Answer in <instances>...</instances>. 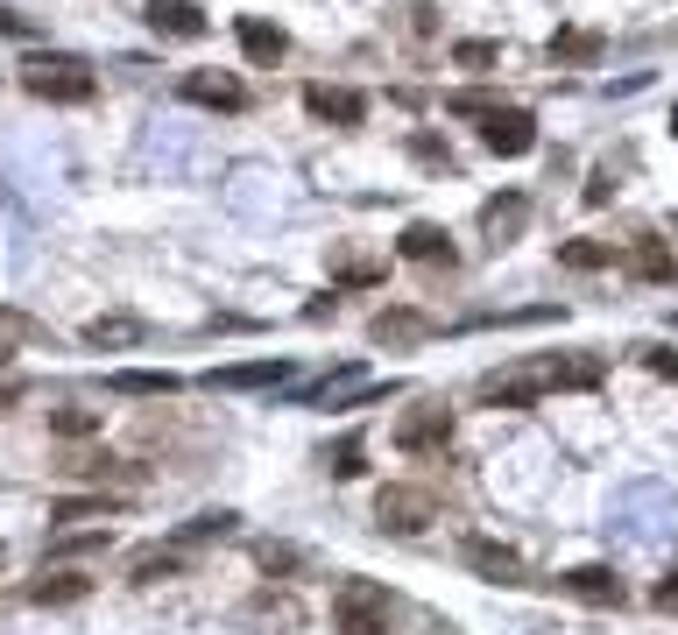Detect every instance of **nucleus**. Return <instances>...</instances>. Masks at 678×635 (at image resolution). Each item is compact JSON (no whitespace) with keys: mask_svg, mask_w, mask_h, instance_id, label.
<instances>
[{"mask_svg":"<svg viewBox=\"0 0 678 635\" xmlns=\"http://www.w3.org/2000/svg\"><path fill=\"white\" fill-rule=\"evenodd\" d=\"M600 368L594 360H566V354H530L516 360V368H502L480 381V402H495V410H530V402H545L558 389H573V381H594Z\"/></svg>","mask_w":678,"mask_h":635,"instance_id":"obj_1","label":"nucleus"},{"mask_svg":"<svg viewBox=\"0 0 678 635\" xmlns=\"http://www.w3.org/2000/svg\"><path fill=\"white\" fill-rule=\"evenodd\" d=\"M480 134H488V148H502V156H523V148L537 142V121L523 106H502V113H488V127H480Z\"/></svg>","mask_w":678,"mask_h":635,"instance_id":"obj_8","label":"nucleus"},{"mask_svg":"<svg viewBox=\"0 0 678 635\" xmlns=\"http://www.w3.org/2000/svg\"><path fill=\"white\" fill-rule=\"evenodd\" d=\"M474 557V572L480 580H523V565H516V551L509 544H495V536H467V544H459Z\"/></svg>","mask_w":678,"mask_h":635,"instance_id":"obj_10","label":"nucleus"},{"mask_svg":"<svg viewBox=\"0 0 678 635\" xmlns=\"http://www.w3.org/2000/svg\"><path fill=\"white\" fill-rule=\"evenodd\" d=\"M304 106H312L318 121H340V127L361 121V92H346V85H304Z\"/></svg>","mask_w":678,"mask_h":635,"instance_id":"obj_11","label":"nucleus"},{"mask_svg":"<svg viewBox=\"0 0 678 635\" xmlns=\"http://www.w3.org/2000/svg\"><path fill=\"white\" fill-rule=\"evenodd\" d=\"M191 106H220V113H241L247 106V92H241V79H226V71H191V79L178 85Z\"/></svg>","mask_w":678,"mask_h":635,"instance_id":"obj_7","label":"nucleus"},{"mask_svg":"<svg viewBox=\"0 0 678 635\" xmlns=\"http://www.w3.org/2000/svg\"><path fill=\"white\" fill-rule=\"evenodd\" d=\"M22 85L36 92V100H64V106H85V100H92V71H79V64H43V57L22 71Z\"/></svg>","mask_w":678,"mask_h":635,"instance_id":"obj_3","label":"nucleus"},{"mask_svg":"<svg viewBox=\"0 0 678 635\" xmlns=\"http://www.w3.org/2000/svg\"><path fill=\"white\" fill-rule=\"evenodd\" d=\"M149 29L163 35H205V14L191 0H149Z\"/></svg>","mask_w":678,"mask_h":635,"instance_id":"obj_13","label":"nucleus"},{"mask_svg":"<svg viewBox=\"0 0 678 635\" xmlns=\"http://www.w3.org/2000/svg\"><path fill=\"white\" fill-rule=\"evenodd\" d=\"M396 593L375 580H340L333 586V628L340 635H396Z\"/></svg>","mask_w":678,"mask_h":635,"instance_id":"obj_2","label":"nucleus"},{"mask_svg":"<svg viewBox=\"0 0 678 635\" xmlns=\"http://www.w3.org/2000/svg\"><path fill=\"white\" fill-rule=\"evenodd\" d=\"M566 586L579 593V601H623V572L615 565H573Z\"/></svg>","mask_w":678,"mask_h":635,"instance_id":"obj_12","label":"nucleus"},{"mask_svg":"<svg viewBox=\"0 0 678 635\" xmlns=\"http://www.w3.org/2000/svg\"><path fill=\"white\" fill-rule=\"evenodd\" d=\"M445 438H453V410H445V402H417V410L396 423V452H438Z\"/></svg>","mask_w":678,"mask_h":635,"instance_id":"obj_4","label":"nucleus"},{"mask_svg":"<svg viewBox=\"0 0 678 635\" xmlns=\"http://www.w3.org/2000/svg\"><path fill=\"white\" fill-rule=\"evenodd\" d=\"M566 262H573V268H608L615 255H608L600 240H573V247H566Z\"/></svg>","mask_w":678,"mask_h":635,"instance_id":"obj_20","label":"nucleus"},{"mask_svg":"<svg viewBox=\"0 0 678 635\" xmlns=\"http://www.w3.org/2000/svg\"><path fill=\"white\" fill-rule=\"evenodd\" d=\"M424 523H432V494L424 488H382V530H403V536H417Z\"/></svg>","mask_w":678,"mask_h":635,"instance_id":"obj_6","label":"nucleus"},{"mask_svg":"<svg viewBox=\"0 0 678 635\" xmlns=\"http://www.w3.org/2000/svg\"><path fill=\"white\" fill-rule=\"evenodd\" d=\"M636 268H644L650 283H671V255H665V240H636Z\"/></svg>","mask_w":678,"mask_h":635,"instance_id":"obj_19","label":"nucleus"},{"mask_svg":"<svg viewBox=\"0 0 678 635\" xmlns=\"http://www.w3.org/2000/svg\"><path fill=\"white\" fill-rule=\"evenodd\" d=\"M92 346H128V325H92Z\"/></svg>","mask_w":678,"mask_h":635,"instance_id":"obj_24","label":"nucleus"},{"mask_svg":"<svg viewBox=\"0 0 678 635\" xmlns=\"http://www.w3.org/2000/svg\"><path fill=\"white\" fill-rule=\"evenodd\" d=\"M226 530H234V509L199 515V523H184V530H178V551H184V544H205V536H226Z\"/></svg>","mask_w":678,"mask_h":635,"instance_id":"obj_18","label":"nucleus"},{"mask_svg":"<svg viewBox=\"0 0 678 635\" xmlns=\"http://www.w3.org/2000/svg\"><path fill=\"white\" fill-rule=\"evenodd\" d=\"M29 601H36V607H64V601H85V580H79V572H50V580H36V586H29Z\"/></svg>","mask_w":678,"mask_h":635,"instance_id":"obj_16","label":"nucleus"},{"mask_svg":"<svg viewBox=\"0 0 678 635\" xmlns=\"http://www.w3.org/2000/svg\"><path fill=\"white\" fill-rule=\"evenodd\" d=\"M403 262H453V234H438V226H411V234L396 240Z\"/></svg>","mask_w":678,"mask_h":635,"instance_id":"obj_14","label":"nucleus"},{"mask_svg":"<svg viewBox=\"0 0 678 635\" xmlns=\"http://www.w3.org/2000/svg\"><path fill=\"white\" fill-rule=\"evenodd\" d=\"M113 396H178V375H113Z\"/></svg>","mask_w":678,"mask_h":635,"instance_id":"obj_17","label":"nucleus"},{"mask_svg":"<svg viewBox=\"0 0 678 635\" xmlns=\"http://www.w3.org/2000/svg\"><path fill=\"white\" fill-rule=\"evenodd\" d=\"M361 467H367V459H361V445H340V452H333V473H340V480H354Z\"/></svg>","mask_w":678,"mask_h":635,"instance_id":"obj_21","label":"nucleus"},{"mask_svg":"<svg viewBox=\"0 0 678 635\" xmlns=\"http://www.w3.org/2000/svg\"><path fill=\"white\" fill-rule=\"evenodd\" d=\"M107 509H121L113 494H64V502L50 509V530H71V523H85V515H107Z\"/></svg>","mask_w":678,"mask_h":635,"instance_id":"obj_15","label":"nucleus"},{"mask_svg":"<svg viewBox=\"0 0 678 635\" xmlns=\"http://www.w3.org/2000/svg\"><path fill=\"white\" fill-rule=\"evenodd\" d=\"M650 601L665 607V614H678V572H665V580H657V593H650Z\"/></svg>","mask_w":678,"mask_h":635,"instance_id":"obj_22","label":"nucleus"},{"mask_svg":"<svg viewBox=\"0 0 678 635\" xmlns=\"http://www.w3.org/2000/svg\"><path fill=\"white\" fill-rule=\"evenodd\" d=\"M262 572H297V551H276V544H269V551H262Z\"/></svg>","mask_w":678,"mask_h":635,"instance_id":"obj_23","label":"nucleus"},{"mask_svg":"<svg viewBox=\"0 0 678 635\" xmlns=\"http://www.w3.org/2000/svg\"><path fill=\"white\" fill-rule=\"evenodd\" d=\"M234 35H241V50L255 57V64H283V57H290V35L276 22H262V14H241Z\"/></svg>","mask_w":678,"mask_h":635,"instance_id":"obj_9","label":"nucleus"},{"mask_svg":"<svg viewBox=\"0 0 678 635\" xmlns=\"http://www.w3.org/2000/svg\"><path fill=\"white\" fill-rule=\"evenodd\" d=\"M205 381L226 389V396H247V389H283V381H297V368H290V360H241V368H212Z\"/></svg>","mask_w":678,"mask_h":635,"instance_id":"obj_5","label":"nucleus"}]
</instances>
